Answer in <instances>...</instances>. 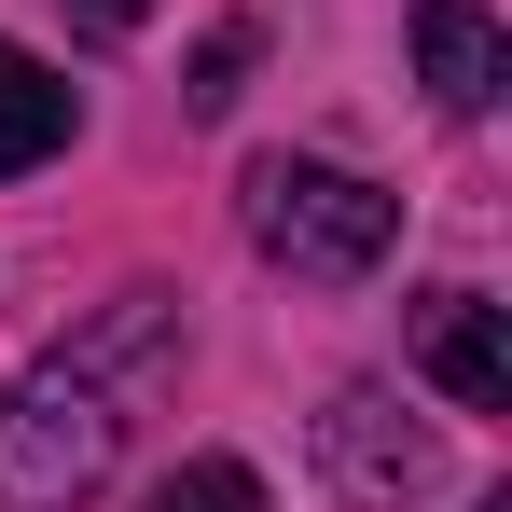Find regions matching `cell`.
<instances>
[{
    "label": "cell",
    "mask_w": 512,
    "mask_h": 512,
    "mask_svg": "<svg viewBox=\"0 0 512 512\" xmlns=\"http://www.w3.org/2000/svg\"><path fill=\"white\" fill-rule=\"evenodd\" d=\"M416 70H429V97L471 125V111H499V84H512V42H499V14L485 0H416Z\"/></svg>",
    "instance_id": "obj_4"
},
{
    "label": "cell",
    "mask_w": 512,
    "mask_h": 512,
    "mask_svg": "<svg viewBox=\"0 0 512 512\" xmlns=\"http://www.w3.org/2000/svg\"><path fill=\"white\" fill-rule=\"evenodd\" d=\"M111 443H125V416L97 402V374L84 360H42L0 402V499L14 512H84L111 485Z\"/></svg>",
    "instance_id": "obj_2"
},
{
    "label": "cell",
    "mask_w": 512,
    "mask_h": 512,
    "mask_svg": "<svg viewBox=\"0 0 512 512\" xmlns=\"http://www.w3.org/2000/svg\"><path fill=\"white\" fill-rule=\"evenodd\" d=\"M153 512H263V471L250 457H194V471L153 485Z\"/></svg>",
    "instance_id": "obj_7"
},
{
    "label": "cell",
    "mask_w": 512,
    "mask_h": 512,
    "mask_svg": "<svg viewBox=\"0 0 512 512\" xmlns=\"http://www.w3.org/2000/svg\"><path fill=\"white\" fill-rule=\"evenodd\" d=\"M42 153H70V84L0 42V180H28Z\"/></svg>",
    "instance_id": "obj_6"
},
{
    "label": "cell",
    "mask_w": 512,
    "mask_h": 512,
    "mask_svg": "<svg viewBox=\"0 0 512 512\" xmlns=\"http://www.w3.org/2000/svg\"><path fill=\"white\" fill-rule=\"evenodd\" d=\"M250 28H208V42H194V111H208V125H222V111H236V97H250Z\"/></svg>",
    "instance_id": "obj_8"
},
{
    "label": "cell",
    "mask_w": 512,
    "mask_h": 512,
    "mask_svg": "<svg viewBox=\"0 0 512 512\" xmlns=\"http://www.w3.org/2000/svg\"><path fill=\"white\" fill-rule=\"evenodd\" d=\"M319 443H333V471L360 485V499H416L429 471H443V457H429V429H402L374 388H346L333 416H319Z\"/></svg>",
    "instance_id": "obj_5"
},
{
    "label": "cell",
    "mask_w": 512,
    "mask_h": 512,
    "mask_svg": "<svg viewBox=\"0 0 512 512\" xmlns=\"http://www.w3.org/2000/svg\"><path fill=\"white\" fill-rule=\"evenodd\" d=\"M250 250L346 291V277H374L402 250V194H374L360 167H319V153H263L250 167Z\"/></svg>",
    "instance_id": "obj_1"
},
{
    "label": "cell",
    "mask_w": 512,
    "mask_h": 512,
    "mask_svg": "<svg viewBox=\"0 0 512 512\" xmlns=\"http://www.w3.org/2000/svg\"><path fill=\"white\" fill-rule=\"evenodd\" d=\"M139 14H153V0H70V28H84V42H125Z\"/></svg>",
    "instance_id": "obj_9"
},
{
    "label": "cell",
    "mask_w": 512,
    "mask_h": 512,
    "mask_svg": "<svg viewBox=\"0 0 512 512\" xmlns=\"http://www.w3.org/2000/svg\"><path fill=\"white\" fill-rule=\"evenodd\" d=\"M416 360H429V388H443V402H471V416H499V402H512V333H499V305H485V291H429Z\"/></svg>",
    "instance_id": "obj_3"
}]
</instances>
